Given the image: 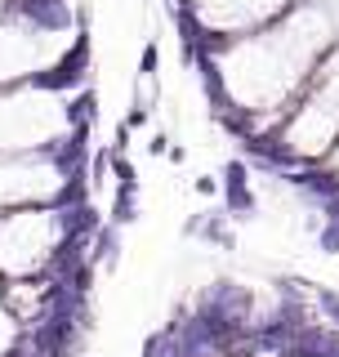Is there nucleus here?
Masks as SVG:
<instances>
[{"mask_svg": "<svg viewBox=\"0 0 339 357\" xmlns=\"http://www.w3.org/2000/svg\"><path fill=\"white\" fill-rule=\"evenodd\" d=\"M89 81V31L81 27L72 40V50L63 54L54 67H45V72H31L22 76V85L27 89H50V94H63V89H76Z\"/></svg>", "mask_w": 339, "mask_h": 357, "instance_id": "1", "label": "nucleus"}, {"mask_svg": "<svg viewBox=\"0 0 339 357\" xmlns=\"http://www.w3.org/2000/svg\"><path fill=\"white\" fill-rule=\"evenodd\" d=\"M9 14H22L36 31H67L72 27V5L67 0H9Z\"/></svg>", "mask_w": 339, "mask_h": 357, "instance_id": "2", "label": "nucleus"}, {"mask_svg": "<svg viewBox=\"0 0 339 357\" xmlns=\"http://www.w3.org/2000/svg\"><path fill=\"white\" fill-rule=\"evenodd\" d=\"M121 232L126 228H116V223H98L94 232H89V245H85V259L94 264V268H107V273H116V264H121Z\"/></svg>", "mask_w": 339, "mask_h": 357, "instance_id": "3", "label": "nucleus"}, {"mask_svg": "<svg viewBox=\"0 0 339 357\" xmlns=\"http://www.w3.org/2000/svg\"><path fill=\"white\" fill-rule=\"evenodd\" d=\"M223 192V215L228 219H255V210H259V201H255V192H250V183H223L219 188Z\"/></svg>", "mask_w": 339, "mask_h": 357, "instance_id": "4", "label": "nucleus"}, {"mask_svg": "<svg viewBox=\"0 0 339 357\" xmlns=\"http://www.w3.org/2000/svg\"><path fill=\"white\" fill-rule=\"evenodd\" d=\"M107 219L116 223V228H130V223L139 219V183H116V197H112Z\"/></svg>", "mask_w": 339, "mask_h": 357, "instance_id": "5", "label": "nucleus"}, {"mask_svg": "<svg viewBox=\"0 0 339 357\" xmlns=\"http://www.w3.org/2000/svg\"><path fill=\"white\" fill-rule=\"evenodd\" d=\"M197 237L201 241H210V245H223V250H236V232L228 228V215H201V228H197Z\"/></svg>", "mask_w": 339, "mask_h": 357, "instance_id": "6", "label": "nucleus"}, {"mask_svg": "<svg viewBox=\"0 0 339 357\" xmlns=\"http://www.w3.org/2000/svg\"><path fill=\"white\" fill-rule=\"evenodd\" d=\"M94 116H98V94L89 85L76 98H67V103H63V121H67V126H81V121H94Z\"/></svg>", "mask_w": 339, "mask_h": 357, "instance_id": "7", "label": "nucleus"}, {"mask_svg": "<svg viewBox=\"0 0 339 357\" xmlns=\"http://www.w3.org/2000/svg\"><path fill=\"white\" fill-rule=\"evenodd\" d=\"M89 174H85V183L89 188H107V174H112V148H89Z\"/></svg>", "mask_w": 339, "mask_h": 357, "instance_id": "8", "label": "nucleus"}, {"mask_svg": "<svg viewBox=\"0 0 339 357\" xmlns=\"http://www.w3.org/2000/svg\"><path fill=\"white\" fill-rule=\"evenodd\" d=\"M312 304H317V308H322V317H326V321H331V326L339 331V295H335V290L317 286V290H312Z\"/></svg>", "mask_w": 339, "mask_h": 357, "instance_id": "9", "label": "nucleus"}, {"mask_svg": "<svg viewBox=\"0 0 339 357\" xmlns=\"http://www.w3.org/2000/svg\"><path fill=\"white\" fill-rule=\"evenodd\" d=\"M317 250L322 255H339V219H322L317 223Z\"/></svg>", "mask_w": 339, "mask_h": 357, "instance_id": "10", "label": "nucleus"}, {"mask_svg": "<svg viewBox=\"0 0 339 357\" xmlns=\"http://www.w3.org/2000/svg\"><path fill=\"white\" fill-rule=\"evenodd\" d=\"M223 183H250V161H246V156H232V161H223L219 188H223Z\"/></svg>", "mask_w": 339, "mask_h": 357, "instance_id": "11", "label": "nucleus"}, {"mask_svg": "<svg viewBox=\"0 0 339 357\" xmlns=\"http://www.w3.org/2000/svg\"><path fill=\"white\" fill-rule=\"evenodd\" d=\"M156 67H161V45L148 40L143 54H139V76H156Z\"/></svg>", "mask_w": 339, "mask_h": 357, "instance_id": "12", "label": "nucleus"}, {"mask_svg": "<svg viewBox=\"0 0 339 357\" xmlns=\"http://www.w3.org/2000/svg\"><path fill=\"white\" fill-rule=\"evenodd\" d=\"M112 174H116V183H139V170H134V161H126V152H112Z\"/></svg>", "mask_w": 339, "mask_h": 357, "instance_id": "13", "label": "nucleus"}, {"mask_svg": "<svg viewBox=\"0 0 339 357\" xmlns=\"http://www.w3.org/2000/svg\"><path fill=\"white\" fill-rule=\"evenodd\" d=\"M148 121H152V107H148V103L139 98V103L130 107V116H126V130L134 134V130H143V126H148Z\"/></svg>", "mask_w": 339, "mask_h": 357, "instance_id": "14", "label": "nucleus"}, {"mask_svg": "<svg viewBox=\"0 0 339 357\" xmlns=\"http://www.w3.org/2000/svg\"><path fill=\"white\" fill-rule=\"evenodd\" d=\"M161 353H165V331H156L143 340V357H161Z\"/></svg>", "mask_w": 339, "mask_h": 357, "instance_id": "15", "label": "nucleus"}, {"mask_svg": "<svg viewBox=\"0 0 339 357\" xmlns=\"http://www.w3.org/2000/svg\"><path fill=\"white\" fill-rule=\"evenodd\" d=\"M192 188H197L201 197H214V192H219V178H214V174H201V178H197Z\"/></svg>", "mask_w": 339, "mask_h": 357, "instance_id": "16", "label": "nucleus"}, {"mask_svg": "<svg viewBox=\"0 0 339 357\" xmlns=\"http://www.w3.org/2000/svg\"><path fill=\"white\" fill-rule=\"evenodd\" d=\"M165 148H170V139H165V134H152L148 152H152V156H165Z\"/></svg>", "mask_w": 339, "mask_h": 357, "instance_id": "17", "label": "nucleus"}, {"mask_svg": "<svg viewBox=\"0 0 339 357\" xmlns=\"http://www.w3.org/2000/svg\"><path fill=\"white\" fill-rule=\"evenodd\" d=\"M126 148H130V130L121 126V130H116V143H112V152H126Z\"/></svg>", "mask_w": 339, "mask_h": 357, "instance_id": "18", "label": "nucleus"}, {"mask_svg": "<svg viewBox=\"0 0 339 357\" xmlns=\"http://www.w3.org/2000/svg\"><path fill=\"white\" fill-rule=\"evenodd\" d=\"M165 156H170L174 165H183V161H188V148H165Z\"/></svg>", "mask_w": 339, "mask_h": 357, "instance_id": "19", "label": "nucleus"}]
</instances>
